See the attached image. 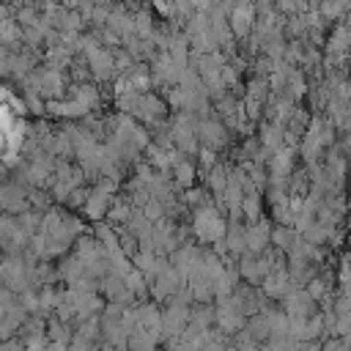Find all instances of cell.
Instances as JSON below:
<instances>
[{"mask_svg":"<svg viewBox=\"0 0 351 351\" xmlns=\"http://www.w3.org/2000/svg\"><path fill=\"white\" fill-rule=\"evenodd\" d=\"M230 22H233V30L244 36V33L250 30V22H252V8H250V5H239V8L233 11Z\"/></svg>","mask_w":351,"mask_h":351,"instance_id":"cell-1","label":"cell"}]
</instances>
